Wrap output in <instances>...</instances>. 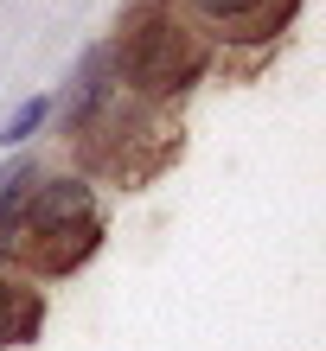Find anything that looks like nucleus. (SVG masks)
I'll return each instance as SVG.
<instances>
[{
    "instance_id": "3",
    "label": "nucleus",
    "mask_w": 326,
    "mask_h": 351,
    "mask_svg": "<svg viewBox=\"0 0 326 351\" xmlns=\"http://www.w3.org/2000/svg\"><path fill=\"white\" fill-rule=\"evenodd\" d=\"M173 7L198 26L211 51H231V45H275L294 26L301 0H173Z\"/></svg>"
},
{
    "instance_id": "5",
    "label": "nucleus",
    "mask_w": 326,
    "mask_h": 351,
    "mask_svg": "<svg viewBox=\"0 0 326 351\" xmlns=\"http://www.w3.org/2000/svg\"><path fill=\"white\" fill-rule=\"evenodd\" d=\"M51 121V90H38V96H26L19 109L0 121V154H19V147H32L38 141V128Z\"/></svg>"
},
{
    "instance_id": "1",
    "label": "nucleus",
    "mask_w": 326,
    "mask_h": 351,
    "mask_svg": "<svg viewBox=\"0 0 326 351\" xmlns=\"http://www.w3.org/2000/svg\"><path fill=\"white\" fill-rule=\"evenodd\" d=\"M103 230H109V217H103V198H96L90 173H45L38 167L7 243H0V256L32 281L77 275V268L103 250Z\"/></svg>"
},
{
    "instance_id": "4",
    "label": "nucleus",
    "mask_w": 326,
    "mask_h": 351,
    "mask_svg": "<svg viewBox=\"0 0 326 351\" xmlns=\"http://www.w3.org/2000/svg\"><path fill=\"white\" fill-rule=\"evenodd\" d=\"M38 326H45V294L32 287V275H19V268L0 256V351L32 345Z\"/></svg>"
},
{
    "instance_id": "2",
    "label": "nucleus",
    "mask_w": 326,
    "mask_h": 351,
    "mask_svg": "<svg viewBox=\"0 0 326 351\" xmlns=\"http://www.w3.org/2000/svg\"><path fill=\"white\" fill-rule=\"evenodd\" d=\"M109 58H115V77L121 90L141 96L148 109H179L198 84L211 77L218 51L198 38V26L173 0H141V7L109 32Z\"/></svg>"
}]
</instances>
